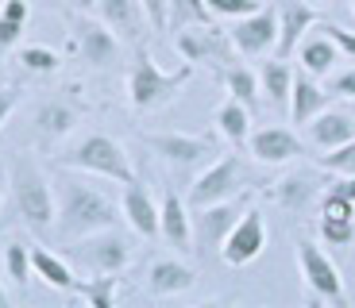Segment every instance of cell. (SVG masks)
Listing matches in <instances>:
<instances>
[{"label": "cell", "instance_id": "1", "mask_svg": "<svg viewBox=\"0 0 355 308\" xmlns=\"http://www.w3.org/2000/svg\"><path fill=\"white\" fill-rule=\"evenodd\" d=\"M54 185H58L54 231L62 239H81V235H93V231L116 228V204L101 193L97 185L66 174V166H54Z\"/></svg>", "mask_w": 355, "mask_h": 308}, {"label": "cell", "instance_id": "2", "mask_svg": "<svg viewBox=\"0 0 355 308\" xmlns=\"http://www.w3.org/2000/svg\"><path fill=\"white\" fill-rule=\"evenodd\" d=\"M189 78H193V62H186L182 70L166 73V70H159L151 46L143 43L139 51L132 54V66H128V78H124L128 105H132V112H139V116L162 112L166 105L178 100V93L189 85Z\"/></svg>", "mask_w": 355, "mask_h": 308}, {"label": "cell", "instance_id": "3", "mask_svg": "<svg viewBox=\"0 0 355 308\" xmlns=\"http://www.w3.org/2000/svg\"><path fill=\"white\" fill-rule=\"evenodd\" d=\"M8 185H12V204H16V216L35 231V235H46L58 220V208H54V193L51 181H46L43 166H39L31 154H16L8 162Z\"/></svg>", "mask_w": 355, "mask_h": 308}, {"label": "cell", "instance_id": "4", "mask_svg": "<svg viewBox=\"0 0 355 308\" xmlns=\"http://www.w3.org/2000/svg\"><path fill=\"white\" fill-rule=\"evenodd\" d=\"M54 166H66V170H85V174H101V177H112V181H132L135 170H132V158L120 139L105 132H89L73 143L66 154H54Z\"/></svg>", "mask_w": 355, "mask_h": 308}, {"label": "cell", "instance_id": "5", "mask_svg": "<svg viewBox=\"0 0 355 308\" xmlns=\"http://www.w3.org/2000/svg\"><path fill=\"white\" fill-rule=\"evenodd\" d=\"M297 270H302V282L309 289V305H336L347 308V293H344V278H340V266L332 262L324 251H320L313 239H297Z\"/></svg>", "mask_w": 355, "mask_h": 308}, {"label": "cell", "instance_id": "6", "mask_svg": "<svg viewBox=\"0 0 355 308\" xmlns=\"http://www.w3.org/2000/svg\"><path fill=\"white\" fill-rule=\"evenodd\" d=\"M73 258L93 273H124L132 266V239L116 228L93 231L73 243Z\"/></svg>", "mask_w": 355, "mask_h": 308}, {"label": "cell", "instance_id": "7", "mask_svg": "<svg viewBox=\"0 0 355 308\" xmlns=\"http://www.w3.org/2000/svg\"><path fill=\"white\" fill-rule=\"evenodd\" d=\"M143 147L151 150L155 158H162L174 170H193L201 162H209L216 154V143L209 135H186V132H155V135H139Z\"/></svg>", "mask_w": 355, "mask_h": 308}, {"label": "cell", "instance_id": "8", "mask_svg": "<svg viewBox=\"0 0 355 308\" xmlns=\"http://www.w3.org/2000/svg\"><path fill=\"white\" fill-rule=\"evenodd\" d=\"M174 51L182 54L186 62H205V66H216L224 70V62H232V35L216 24H189L174 35Z\"/></svg>", "mask_w": 355, "mask_h": 308}, {"label": "cell", "instance_id": "9", "mask_svg": "<svg viewBox=\"0 0 355 308\" xmlns=\"http://www.w3.org/2000/svg\"><path fill=\"white\" fill-rule=\"evenodd\" d=\"M243 193V166L236 154H220L213 166L205 170L193 185H189V208H205V204L228 201V197Z\"/></svg>", "mask_w": 355, "mask_h": 308}, {"label": "cell", "instance_id": "10", "mask_svg": "<svg viewBox=\"0 0 355 308\" xmlns=\"http://www.w3.org/2000/svg\"><path fill=\"white\" fill-rule=\"evenodd\" d=\"M243 212H248V193L205 204V208H193V239L201 243V251H220V243L240 224Z\"/></svg>", "mask_w": 355, "mask_h": 308}, {"label": "cell", "instance_id": "11", "mask_svg": "<svg viewBox=\"0 0 355 308\" xmlns=\"http://www.w3.org/2000/svg\"><path fill=\"white\" fill-rule=\"evenodd\" d=\"M85 116V108L70 97H46L31 108V135H35L43 147H54V143H62L66 135L73 132Z\"/></svg>", "mask_w": 355, "mask_h": 308}, {"label": "cell", "instance_id": "12", "mask_svg": "<svg viewBox=\"0 0 355 308\" xmlns=\"http://www.w3.org/2000/svg\"><path fill=\"white\" fill-rule=\"evenodd\" d=\"M232 46L243 58H263L278 46V8H259L243 19H232L228 27Z\"/></svg>", "mask_w": 355, "mask_h": 308}, {"label": "cell", "instance_id": "13", "mask_svg": "<svg viewBox=\"0 0 355 308\" xmlns=\"http://www.w3.org/2000/svg\"><path fill=\"white\" fill-rule=\"evenodd\" d=\"M263 251H266V220L259 208H248L240 216V224L228 231V239L220 243V258H224V266L240 270V266L255 262Z\"/></svg>", "mask_w": 355, "mask_h": 308}, {"label": "cell", "instance_id": "14", "mask_svg": "<svg viewBox=\"0 0 355 308\" xmlns=\"http://www.w3.org/2000/svg\"><path fill=\"white\" fill-rule=\"evenodd\" d=\"M70 43H73V54L81 62H89L93 70H108L116 62V54H120V35H116L105 19L101 24L97 19H78L70 31Z\"/></svg>", "mask_w": 355, "mask_h": 308}, {"label": "cell", "instance_id": "15", "mask_svg": "<svg viewBox=\"0 0 355 308\" xmlns=\"http://www.w3.org/2000/svg\"><path fill=\"white\" fill-rule=\"evenodd\" d=\"M248 150H251V158L263 162V166H286V162H293V158H302L305 154V143L297 139V132L270 123V127L251 132Z\"/></svg>", "mask_w": 355, "mask_h": 308}, {"label": "cell", "instance_id": "16", "mask_svg": "<svg viewBox=\"0 0 355 308\" xmlns=\"http://www.w3.org/2000/svg\"><path fill=\"white\" fill-rule=\"evenodd\" d=\"M275 8H278V46H275V54L278 58H290V54L297 51V43L309 35V27L320 24V12L313 8V4H305V0H278Z\"/></svg>", "mask_w": 355, "mask_h": 308}, {"label": "cell", "instance_id": "17", "mask_svg": "<svg viewBox=\"0 0 355 308\" xmlns=\"http://www.w3.org/2000/svg\"><path fill=\"white\" fill-rule=\"evenodd\" d=\"M189 201L174 193V185H162L159 197V235L166 239L174 251H193V216L186 208Z\"/></svg>", "mask_w": 355, "mask_h": 308}, {"label": "cell", "instance_id": "18", "mask_svg": "<svg viewBox=\"0 0 355 308\" xmlns=\"http://www.w3.org/2000/svg\"><path fill=\"white\" fill-rule=\"evenodd\" d=\"M120 212H124V220L132 224L135 235H143V239H155V235H159V201L151 197V189H147L139 177L124 181Z\"/></svg>", "mask_w": 355, "mask_h": 308}, {"label": "cell", "instance_id": "19", "mask_svg": "<svg viewBox=\"0 0 355 308\" xmlns=\"http://www.w3.org/2000/svg\"><path fill=\"white\" fill-rule=\"evenodd\" d=\"M143 278H147V293L151 297H174V293L193 289V282H197L193 266H186L182 258H155Z\"/></svg>", "mask_w": 355, "mask_h": 308}, {"label": "cell", "instance_id": "20", "mask_svg": "<svg viewBox=\"0 0 355 308\" xmlns=\"http://www.w3.org/2000/svg\"><path fill=\"white\" fill-rule=\"evenodd\" d=\"M317 193H320V181H317V174H309V170L286 174V177H278V181L270 185V201H275L278 208H286V212H305L313 201H317Z\"/></svg>", "mask_w": 355, "mask_h": 308}, {"label": "cell", "instance_id": "21", "mask_svg": "<svg viewBox=\"0 0 355 308\" xmlns=\"http://www.w3.org/2000/svg\"><path fill=\"white\" fill-rule=\"evenodd\" d=\"M305 127H309V143L317 150H332V147H340V143L355 139V120L347 112H340V108H324V112H317Z\"/></svg>", "mask_w": 355, "mask_h": 308}, {"label": "cell", "instance_id": "22", "mask_svg": "<svg viewBox=\"0 0 355 308\" xmlns=\"http://www.w3.org/2000/svg\"><path fill=\"white\" fill-rule=\"evenodd\" d=\"M329 89H320L313 73H293V93H290V120L293 123H309L317 112L329 108Z\"/></svg>", "mask_w": 355, "mask_h": 308}, {"label": "cell", "instance_id": "23", "mask_svg": "<svg viewBox=\"0 0 355 308\" xmlns=\"http://www.w3.org/2000/svg\"><path fill=\"white\" fill-rule=\"evenodd\" d=\"M97 12L120 39L135 43L143 35V16H147L143 0H97Z\"/></svg>", "mask_w": 355, "mask_h": 308}, {"label": "cell", "instance_id": "24", "mask_svg": "<svg viewBox=\"0 0 355 308\" xmlns=\"http://www.w3.org/2000/svg\"><path fill=\"white\" fill-rule=\"evenodd\" d=\"M336 58H340V46L329 39V31H313V35H305L297 43V62H302V70L313 73V78H329Z\"/></svg>", "mask_w": 355, "mask_h": 308}, {"label": "cell", "instance_id": "25", "mask_svg": "<svg viewBox=\"0 0 355 308\" xmlns=\"http://www.w3.org/2000/svg\"><path fill=\"white\" fill-rule=\"evenodd\" d=\"M213 123H216V132H220L232 147H243V143L251 139V108L243 105V100H236V97H228L220 108H216Z\"/></svg>", "mask_w": 355, "mask_h": 308}, {"label": "cell", "instance_id": "26", "mask_svg": "<svg viewBox=\"0 0 355 308\" xmlns=\"http://www.w3.org/2000/svg\"><path fill=\"white\" fill-rule=\"evenodd\" d=\"M259 85H263L266 100L275 108L290 105V93H293V70H290V58H270L259 66Z\"/></svg>", "mask_w": 355, "mask_h": 308}, {"label": "cell", "instance_id": "27", "mask_svg": "<svg viewBox=\"0 0 355 308\" xmlns=\"http://www.w3.org/2000/svg\"><path fill=\"white\" fill-rule=\"evenodd\" d=\"M31 262H35V278H43L51 289L58 293H73V285H78V278H73L70 262L58 255H51L46 246H31Z\"/></svg>", "mask_w": 355, "mask_h": 308}, {"label": "cell", "instance_id": "28", "mask_svg": "<svg viewBox=\"0 0 355 308\" xmlns=\"http://www.w3.org/2000/svg\"><path fill=\"white\" fill-rule=\"evenodd\" d=\"M216 78L228 89V97L243 100L251 112H259V93H263V85H259L255 70H248V66H224V70H216Z\"/></svg>", "mask_w": 355, "mask_h": 308}, {"label": "cell", "instance_id": "29", "mask_svg": "<svg viewBox=\"0 0 355 308\" xmlns=\"http://www.w3.org/2000/svg\"><path fill=\"white\" fill-rule=\"evenodd\" d=\"M27 19H31V4L27 0H0V54L19 46Z\"/></svg>", "mask_w": 355, "mask_h": 308}, {"label": "cell", "instance_id": "30", "mask_svg": "<svg viewBox=\"0 0 355 308\" xmlns=\"http://www.w3.org/2000/svg\"><path fill=\"white\" fill-rule=\"evenodd\" d=\"M116 293H120V273H97L93 282H78L73 285V297H81L93 308H112Z\"/></svg>", "mask_w": 355, "mask_h": 308}, {"label": "cell", "instance_id": "31", "mask_svg": "<svg viewBox=\"0 0 355 308\" xmlns=\"http://www.w3.org/2000/svg\"><path fill=\"white\" fill-rule=\"evenodd\" d=\"M4 270H8V278L19 289L31 282L35 262H31V243H27V239H8V246H4Z\"/></svg>", "mask_w": 355, "mask_h": 308}, {"label": "cell", "instance_id": "32", "mask_svg": "<svg viewBox=\"0 0 355 308\" xmlns=\"http://www.w3.org/2000/svg\"><path fill=\"white\" fill-rule=\"evenodd\" d=\"M317 235L324 246L347 251L355 243V216H320L317 220Z\"/></svg>", "mask_w": 355, "mask_h": 308}, {"label": "cell", "instance_id": "33", "mask_svg": "<svg viewBox=\"0 0 355 308\" xmlns=\"http://www.w3.org/2000/svg\"><path fill=\"white\" fill-rule=\"evenodd\" d=\"M16 62H19V70L46 78V73H54L58 66H62V54H58V51H51V46L31 43V46H19V58H16Z\"/></svg>", "mask_w": 355, "mask_h": 308}, {"label": "cell", "instance_id": "34", "mask_svg": "<svg viewBox=\"0 0 355 308\" xmlns=\"http://www.w3.org/2000/svg\"><path fill=\"white\" fill-rule=\"evenodd\" d=\"M209 19H213L209 0H170V31H182L189 24H209Z\"/></svg>", "mask_w": 355, "mask_h": 308}, {"label": "cell", "instance_id": "35", "mask_svg": "<svg viewBox=\"0 0 355 308\" xmlns=\"http://www.w3.org/2000/svg\"><path fill=\"white\" fill-rule=\"evenodd\" d=\"M317 166H320V170H329V174H336V177L355 174V139H347V143H340V147H332V150H324V154H317Z\"/></svg>", "mask_w": 355, "mask_h": 308}, {"label": "cell", "instance_id": "36", "mask_svg": "<svg viewBox=\"0 0 355 308\" xmlns=\"http://www.w3.org/2000/svg\"><path fill=\"white\" fill-rule=\"evenodd\" d=\"M209 8L220 19H243V16L263 8V0H209Z\"/></svg>", "mask_w": 355, "mask_h": 308}, {"label": "cell", "instance_id": "37", "mask_svg": "<svg viewBox=\"0 0 355 308\" xmlns=\"http://www.w3.org/2000/svg\"><path fill=\"white\" fill-rule=\"evenodd\" d=\"M320 31H329V39L340 46V54L355 58V31H347V27H340V24H329V19H320Z\"/></svg>", "mask_w": 355, "mask_h": 308}, {"label": "cell", "instance_id": "38", "mask_svg": "<svg viewBox=\"0 0 355 308\" xmlns=\"http://www.w3.org/2000/svg\"><path fill=\"white\" fill-rule=\"evenodd\" d=\"M329 93H332V97L355 100V66H352V70H344V73H336V78L329 81Z\"/></svg>", "mask_w": 355, "mask_h": 308}, {"label": "cell", "instance_id": "39", "mask_svg": "<svg viewBox=\"0 0 355 308\" xmlns=\"http://www.w3.org/2000/svg\"><path fill=\"white\" fill-rule=\"evenodd\" d=\"M19 97H24V93H19L16 85H0V127H4L8 116L19 108Z\"/></svg>", "mask_w": 355, "mask_h": 308}, {"label": "cell", "instance_id": "40", "mask_svg": "<svg viewBox=\"0 0 355 308\" xmlns=\"http://www.w3.org/2000/svg\"><path fill=\"white\" fill-rule=\"evenodd\" d=\"M143 8H147V19H151V27H166L170 24V0H143Z\"/></svg>", "mask_w": 355, "mask_h": 308}, {"label": "cell", "instance_id": "41", "mask_svg": "<svg viewBox=\"0 0 355 308\" xmlns=\"http://www.w3.org/2000/svg\"><path fill=\"white\" fill-rule=\"evenodd\" d=\"M329 189H332V193H340V197H347V201H355V174H347V177H340V181H332Z\"/></svg>", "mask_w": 355, "mask_h": 308}, {"label": "cell", "instance_id": "42", "mask_svg": "<svg viewBox=\"0 0 355 308\" xmlns=\"http://www.w3.org/2000/svg\"><path fill=\"white\" fill-rule=\"evenodd\" d=\"M73 8H81V12H89V8H97V0H78Z\"/></svg>", "mask_w": 355, "mask_h": 308}, {"label": "cell", "instance_id": "43", "mask_svg": "<svg viewBox=\"0 0 355 308\" xmlns=\"http://www.w3.org/2000/svg\"><path fill=\"white\" fill-rule=\"evenodd\" d=\"M8 305V293H4V285H0V308Z\"/></svg>", "mask_w": 355, "mask_h": 308}, {"label": "cell", "instance_id": "44", "mask_svg": "<svg viewBox=\"0 0 355 308\" xmlns=\"http://www.w3.org/2000/svg\"><path fill=\"white\" fill-rule=\"evenodd\" d=\"M317 4H336V0H317Z\"/></svg>", "mask_w": 355, "mask_h": 308}, {"label": "cell", "instance_id": "45", "mask_svg": "<svg viewBox=\"0 0 355 308\" xmlns=\"http://www.w3.org/2000/svg\"><path fill=\"white\" fill-rule=\"evenodd\" d=\"M0 78H4V62H0Z\"/></svg>", "mask_w": 355, "mask_h": 308}, {"label": "cell", "instance_id": "46", "mask_svg": "<svg viewBox=\"0 0 355 308\" xmlns=\"http://www.w3.org/2000/svg\"><path fill=\"white\" fill-rule=\"evenodd\" d=\"M66 4H78V0H66Z\"/></svg>", "mask_w": 355, "mask_h": 308}, {"label": "cell", "instance_id": "47", "mask_svg": "<svg viewBox=\"0 0 355 308\" xmlns=\"http://www.w3.org/2000/svg\"><path fill=\"white\" fill-rule=\"evenodd\" d=\"M352 12H355V0H352Z\"/></svg>", "mask_w": 355, "mask_h": 308}]
</instances>
